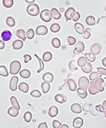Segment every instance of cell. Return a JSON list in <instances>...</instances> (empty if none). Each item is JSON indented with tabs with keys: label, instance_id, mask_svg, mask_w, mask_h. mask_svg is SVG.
Here are the masks:
<instances>
[{
	"label": "cell",
	"instance_id": "1",
	"mask_svg": "<svg viewBox=\"0 0 106 128\" xmlns=\"http://www.w3.org/2000/svg\"><path fill=\"white\" fill-rule=\"evenodd\" d=\"M27 12L30 16L35 17L40 13V8L36 3L30 4L27 7Z\"/></svg>",
	"mask_w": 106,
	"mask_h": 128
},
{
	"label": "cell",
	"instance_id": "2",
	"mask_svg": "<svg viewBox=\"0 0 106 128\" xmlns=\"http://www.w3.org/2000/svg\"><path fill=\"white\" fill-rule=\"evenodd\" d=\"M21 64L18 60L12 62L10 65V73L12 75H16L18 74L21 69Z\"/></svg>",
	"mask_w": 106,
	"mask_h": 128
},
{
	"label": "cell",
	"instance_id": "3",
	"mask_svg": "<svg viewBox=\"0 0 106 128\" xmlns=\"http://www.w3.org/2000/svg\"><path fill=\"white\" fill-rule=\"evenodd\" d=\"M40 19L43 22H48L51 21L52 19V15L50 11L48 9H45L42 10L40 14Z\"/></svg>",
	"mask_w": 106,
	"mask_h": 128
},
{
	"label": "cell",
	"instance_id": "4",
	"mask_svg": "<svg viewBox=\"0 0 106 128\" xmlns=\"http://www.w3.org/2000/svg\"><path fill=\"white\" fill-rule=\"evenodd\" d=\"M89 80L85 76H81L78 79V88L87 90L88 89L89 86Z\"/></svg>",
	"mask_w": 106,
	"mask_h": 128
},
{
	"label": "cell",
	"instance_id": "5",
	"mask_svg": "<svg viewBox=\"0 0 106 128\" xmlns=\"http://www.w3.org/2000/svg\"><path fill=\"white\" fill-rule=\"evenodd\" d=\"M75 14V10L72 7H70L66 10L64 14L65 17L66 19V21L68 22L69 20H71L72 19Z\"/></svg>",
	"mask_w": 106,
	"mask_h": 128
},
{
	"label": "cell",
	"instance_id": "6",
	"mask_svg": "<svg viewBox=\"0 0 106 128\" xmlns=\"http://www.w3.org/2000/svg\"><path fill=\"white\" fill-rule=\"evenodd\" d=\"M101 50L102 46L100 44L98 43H94L90 48V51H91V54L95 56H97L101 52Z\"/></svg>",
	"mask_w": 106,
	"mask_h": 128
},
{
	"label": "cell",
	"instance_id": "7",
	"mask_svg": "<svg viewBox=\"0 0 106 128\" xmlns=\"http://www.w3.org/2000/svg\"><path fill=\"white\" fill-rule=\"evenodd\" d=\"M85 49V46L84 44L82 41H78L76 44L75 48L73 50V54H79L82 52H83Z\"/></svg>",
	"mask_w": 106,
	"mask_h": 128
},
{
	"label": "cell",
	"instance_id": "8",
	"mask_svg": "<svg viewBox=\"0 0 106 128\" xmlns=\"http://www.w3.org/2000/svg\"><path fill=\"white\" fill-rule=\"evenodd\" d=\"M18 81H19V78L18 77L16 76H13L11 78L10 82V84H9L10 89L11 91H15L17 90V84L18 83Z\"/></svg>",
	"mask_w": 106,
	"mask_h": 128
},
{
	"label": "cell",
	"instance_id": "9",
	"mask_svg": "<svg viewBox=\"0 0 106 128\" xmlns=\"http://www.w3.org/2000/svg\"><path fill=\"white\" fill-rule=\"evenodd\" d=\"M104 83V80L103 78H99L96 80L95 82V86L97 90L99 92H103L105 90V87L103 85Z\"/></svg>",
	"mask_w": 106,
	"mask_h": 128
},
{
	"label": "cell",
	"instance_id": "10",
	"mask_svg": "<svg viewBox=\"0 0 106 128\" xmlns=\"http://www.w3.org/2000/svg\"><path fill=\"white\" fill-rule=\"evenodd\" d=\"M36 33L37 35H46L48 33V28L46 26H38L36 30Z\"/></svg>",
	"mask_w": 106,
	"mask_h": 128
},
{
	"label": "cell",
	"instance_id": "11",
	"mask_svg": "<svg viewBox=\"0 0 106 128\" xmlns=\"http://www.w3.org/2000/svg\"><path fill=\"white\" fill-rule=\"evenodd\" d=\"M83 120L80 117H77L74 119L73 121V126L74 128H80L83 125Z\"/></svg>",
	"mask_w": 106,
	"mask_h": 128
},
{
	"label": "cell",
	"instance_id": "12",
	"mask_svg": "<svg viewBox=\"0 0 106 128\" xmlns=\"http://www.w3.org/2000/svg\"><path fill=\"white\" fill-rule=\"evenodd\" d=\"M71 110L73 113L75 114H80L82 112L81 106L78 103L73 104L71 106Z\"/></svg>",
	"mask_w": 106,
	"mask_h": 128
},
{
	"label": "cell",
	"instance_id": "13",
	"mask_svg": "<svg viewBox=\"0 0 106 128\" xmlns=\"http://www.w3.org/2000/svg\"><path fill=\"white\" fill-rule=\"evenodd\" d=\"M12 36V34L10 31L8 30H4L2 32L1 37L2 38L3 41H9L10 40H11Z\"/></svg>",
	"mask_w": 106,
	"mask_h": 128
},
{
	"label": "cell",
	"instance_id": "14",
	"mask_svg": "<svg viewBox=\"0 0 106 128\" xmlns=\"http://www.w3.org/2000/svg\"><path fill=\"white\" fill-rule=\"evenodd\" d=\"M42 80L49 83H52L54 80V75L50 72H46L42 75Z\"/></svg>",
	"mask_w": 106,
	"mask_h": 128
},
{
	"label": "cell",
	"instance_id": "15",
	"mask_svg": "<svg viewBox=\"0 0 106 128\" xmlns=\"http://www.w3.org/2000/svg\"><path fill=\"white\" fill-rule=\"evenodd\" d=\"M55 101L60 104H63L67 101V98L63 94H58L55 96Z\"/></svg>",
	"mask_w": 106,
	"mask_h": 128
},
{
	"label": "cell",
	"instance_id": "16",
	"mask_svg": "<svg viewBox=\"0 0 106 128\" xmlns=\"http://www.w3.org/2000/svg\"><path fill=\"white\" fill-rule=\"evenodd\" d=\"M58 114V110L55 106H51L48 110V115L50 118L56 117Z\"/></svg>",
	"mask_w": 106,
	"mask_h": 128
},
{
	"label": "cell",
	"instance_id": "17",
	"mask_svg": "<svg viewBox=\"0 0 106 128\" xmlns=\"http://www.w3.org/2000/svg\"><path fill=\"white\" fill-rule=\"evenodd\" d=\"M69 90L71 91H75L76 90L77 86L75 81L74 79H69L67 81Z\"/></svg>",
	"mask_w": 106,
	"mask_h": 128
},
{
	"label": "cell",
	"instance_id": "18",
	"mask_svg": "<svg viewBox=\"0 0 106 128\" xmlns=\"http://www.w3.org/2000/svg\"><path fill=\"white\" fill-rule=\"evenodd\" d=\"M12 46L14 50H20L23 46V42L21 40H16L13 42Z\"/></svg>",
	"mask_w": 106,
	"mask_h": 128
},
{
	"label": "cell",
	"instance_id": "19",
	"mask_svg": "<svg viewBox=\"0 0 106 128\" xmlns=\"http://www.w3.org/2000/svg\"><path fill=\"white\" fill-rule=\"evenodd\" d=\"M88 90L90 94H91V95H95L99 92V91L97 90L95 87V82L93 81H91L90 82L88 87Z\"/></svg>",
	"mask_w": 106,
	"mask_h": 128
},
{
	"label": "cell",
	"instance_id": "20",
	"mask_svg": "<svg viewBox=\"0 0 106 128\" xmlns=\"http://www.w3.org/2000/svg\"><path fill=\"white\" fill-rule=\"evenodd\" d=\"M18 88L20 91H21L23 93L26 94L28 92L29 87V85L27 83L21 82L19 84Z\"/></svg>",
	"mask_w": 106,
	"mask_h": 128
},
{
	"label": "cell",
	"instance_id": "21",
	"mask_svg": "<svg viewBox=\"0 0 106 128\" xmlns=\"http://www.w3.org/2000/svg\"><path fill=\"white\" fill-rule=\"evenodd\" d=\"M74 28L78 34H82L84 30V27L82 24L76 22L74 25Z\"/></svg>",
	"mask_w": 106,
	"mask_h": 128
},
{
	"label": "cell",
	"instance_id": "22",
	"mask_svg": "<svg viewBox=\"0 0 106 128\" xmlns=\"http://www.w3.org/2000/svg\"><path fill=\"white\" fill-rule=\"evenodd\" d=\"M77 94L78 97L83 99L87 98L88 96V93L86 90L80 88H78L77 90Z\"/></svg>",
	"mask_w": 106,
	"mask_h": 128
},
{
	"label": "cell",
	"instance_id": "23",
	"mask_svg": "<svg viewBox=\"0 0 106 128\" xmlns=\"http://www.w3.org/2000/svg\"><path fill=\"white\" fill-rule=\"evenodd\" d=\"M51 13H52V18H53L55 20H58L60 19L61 17H62V14H61L58 11V10L56 8H53L50 11Z\"/></svg>",
	"mask_w": 106,
	"mask_h": 128
},
{
	"label": "cell",
	"instance_id": "24",
	"mask_svg": "<svg viewBox=\"0 0 106 128\" xmlns=\"http://www.w3.org/2000/svg\"><path fill=\"white\" fill-rule=\"evenodd\" d=\"M10 102H11L12 105L14 108H15L18 110H20V105L16 97H14V96H12L10 98Z\"/></svg>",
	"mask_w": 106,
	"mask_h": 128
},
{
	"label": "cell",
	"instance_id": "25",
	"mask_svg": "<svg viewBox=\"0 0 106 128\" xmlns=\"http://www.w3.org/2000/svg\"><path fill=\"white\" fill-rule=\"evenodd\" d=\"M102 77V75L98 73L97 72H92L90 73L89 75V79L91 81H95L97 79L101 78Z\"/></svg>",
	"mask_w": 106,
	"mask_h": 128
},
{
	"label": "cell",
	"instance_id": "26",
	"mask_svg": "<svg viewBox=\"0 0 106 128\" xmlns=\"http://www.w3.org/2000/svg\"><path fill=\"white\" fill-rule=\"evenodd\" d=\"M85 22L88 26H94L96 25V19L92 16H89L85 19Z\"/></svg>",
	"mask_w": 106,
	"mask_h": 128
},
{
	"label": "cell",
	"instance_id": "27",
	"mask_svg": "<svg viewBox=\"0 0 106 128\" xmlns=\"http://www.w3.org/2000/svg\"><path fill=\"white\" fill-rule=\"evenodd\" d=\"M92 70H93L92 66L91 64V63L89 62H87V65H86L84 67L81 68L82 71L83 72V73H86V74L91 73V71Z\"/></svg>",
	"mask_w": 106,
	"mask_h": 128
},
{
	"label": "cell",
	"instance_id": "28",
	"mask_svg": "<svg viewBox=\"0 0 106 128\" xmlns=\"http://www.w3.org/2000/svg\"><path fill=\"white\" fill-rule=\"evenodd\" d=\"M16 35L19 38L22 39L23 41H26V32L24 30L20 29V30H17L16 32Z\"/></svg>",
	"mask_w": 106,
	"mask_h": 128
},
{
	"label": "cell",
	"instance_id": "29",
	"mask_svg": "<svg viewBox=\"0 0 106 128\" xmlns=\"http://www.w3.org/2000/svg\"><path fill=\"white\" fill-rule=\"evenodd\" d=\"M7 113L12 117H17L19 115V110H17L16 109L14 108L13 106L11 107L10 108L7 110Z\"/></svg>",
	"mask_w": 106,
	"mask_h": 128
},
{
	"label": "cell",
	"instance_id": "30",
	"mask_svg": "<svg viewBox=\"0 0 106 128\" xmlns=\"http://www.w3.org/2000/svg\"><path fill=\"white\" fill-rule=\"evenodd\" d=\"M41 88L42 89V91L43 92V93L46 94L47 93H48V91H49L50 85V84L48 82H44L41 83Z\"/></svg>",
	"mask_w": 106,
	"mask_h": 128
},
{
	"label": "cell",
	"instance_id": "31",
	"mask_svg": "<svg viewBox=\"0 0 106 128\" xmlns=\"http://www.w3.org/2000/svg\"><path fill=\"white\" fill-rule=\"evenodd\" d=\"M52 58H53V54L50 52L47 51V52H45L43 54L42 59L45 62H48L50 61Z\"/></svg>",
	"mask_w": 106,
	"mask_h": 128
},
{
	"label": "cell",
	"instance_id": "32",
	"mask_svg": "<svg viewBox=\"0 0 106 128\" xmlns=\"http://www.w3.org/2000/svg\"><path fill=\"white\" fill-rule=\"evenodd\" d=\"M20 75L23 78H28L31 76V72L29 70L24 69L20 72Z\"/></svg>",
	"mask_w": 106,
	"mask_h": 128
},
{
	"label": "cell",
	"instance_id": "33",
	"mask_svg": "<svg viewBox=\"0 0 106 128\" xmlns=\"http://www.w3.org/2000/svg\"><path fill=\"white\" fill-rule=\"evenodd\" d=\"M87 59L84 57H81L78 59L77 60V65L80 67H84L87 64Z\"/></svg>",
	"mask_w": 106,
	"mask_h": 128
},
{
	"label": "cell",
	"instance_id": "34",
	"mask_svg": "<svg viewBox=\"0 0 106 128\" xmlns=\"http://www.w3.org/2000/svg\"><path fill=\"white\" fill-rule=\"evenodd\" d=\"M9 75V72L7 68L3 65L0 66V76L3 77H7Z\"/></svg>",
	"mask_w": 106,
	"mask_h": 128
},
{
	"label": "cell",
	"instance_id": "35",
	"mask_svg": "<svg viewBox=\"0 0 106 128\" xmlns=\"http://www.w3.org/2000/svg\"><path fill=\"white\" fill-rule=\"evenodd\" d=\"M76 61L75 60H71L69 64V67L71 71L74 72V71H76L78 70V68L76 66Z\"/></svg>",
	"mask_w": 106,
	"mask_h": 128
},
{
	"label": "cell",
	"instance_id": "36",
	"mask_svg": "<svg viewBox=\"0 0 106 128\" xmlns=\"http://www.w3.org/2000/svg\"><path fill=\"white\" fill-rule=\"evenodd\" d=\"M6 24L9 27H13L15 25V19L12 17H7L6 19Z\"/></svg>",
	"mask_w": 106,
	"mask_h": 128
},
{
	"label": "cell",
	"instance_id": "37",
	"mask_svg": "<svg viewBox=\"0 0 106 128\" xmlns=\"http://www.w3.org/2000/svg\"><path fill=\"white\" fill-rule=\"evenodd\" d=\"M60 30H61V26L57 23H54L52 24L50 27V31L54 33H57L58 32L60 31Z\"/></svg>",
	"mask_w": 106,
	"mask_h": 128
},
{
	"label": "cell",
	"instance_id": "38",
	"mask_svg": "<svg viewBox=\"0 0 106 128\" xmlns=\"http://www.w3.org/2000/svg\"><path fill=\"white\" fill-rule=\"evenodd\" d=\"M52 44L53 46V47H54L55 48H56V49H58V48L61 46V45L60 40L57 38H53L52 40Z\"/></svg>",
	"mask_w": 106,
	"mask_h": 128
},
{
	"label": "cell",
	"instance_id": "39",
	"mask_svg": "<svg viewBox=\"0 0 106 128\" xmlns=\"http://www.w3.org/2000/svg\"><path fill=\"white\" fill-rule=\"evenodd\" d=\"M34 56H35V57H36L38 59V60L39 62V65H40V68H39V70H37V73H39L40 72H41L44 69V68H45L44 64V62H43L42 60L40 59V58L38 56L37 54H35Z\"/></svg>",
	"mask_w": 106,
	"mask_h": 128
},
{
	"label": "cell",
	"instance_id": "40",
	"mask_svg": "<svg viewBox=\"0 0 106 128\" xmlns=\"http://www.w3.org/2000/svg\"><path fill=\"white\" fill-rule=\"evenodd\" d=\"M91 36V30L90 28H86L84 30L82 37L85 40L89 39Z\"/></svg>",
	"mask_w": 106,
	"mask_h": 128
},
{
	"label": "cell",
	"instance_id": "41",
	"mask_svg": "<svg viewBox=\"0 0 106 128\" xmlns=\"http://www.w3.org/2000/svg\"><path fill=\"white\" fill-rule=\"evenodd\" d=\"M2 4L3 6L6 8H10L14 4L13 0H3Z\"/></svg>",
	"mask_w": 106,
	"mask_h": 128
},
{
	"label": "cell",
	"instance_id": "42",
	"mask_svg": "<svg viewBox=\"0 0 106 128\" xmlns=\"http://www.w3.org/2000/svg\"><path fill=\"white\" fill-rule=\"evenodd\" d=\"M84 56L85 58H87V59L88 60H89L90 62H93L96 60V56L93 55L92 54H91V52L90 53H87V54H85Z\"/></svg>",
	"mask_w": 106,
	"mask_h": 128
},
{
	"label": "cell",
	"instance_id": "43",
	"mask_svg": "<svg viewBox=\"0 0 106 128\" xmlns=\"http://www.w3.org/2000/svg\"><path fill=\"white\" fill-rule=\"evenodd\" d=\"M33 118V115L30 112H26V113L24 114V115H23V118H24L25 121L26 122H30L31 121V119H32Z\"/></svg>",
	"mask_w": 106,
	"mask_h": 128
},
{
	"label": "cell",
	"instance_id": "44",
	"mask_svg": "<svg viewBox=\"0 0 106 128\" xmlns=\"http://www.w3.org/2000/svg\"><path fill=\"white\" fill-rule=\"evenodd\" d=\"M30 96H32L34 98H38L39 97H40L41 96V94L40 91L38 90H34L32 91L31 92L30 94Z\"/></svg>",
	"mask_w": 106,
	"mask_h": 128
},
{
	"label": "cell",
	"instance_id": "45",
	"mask_svg": "<svg viewBox=\"0 0 106 128\" xmlns=\"http://www.w3.org/2000/svg\"><path fill=\"white\" fill-rule=\"evenodd\" d=\"M26 36L29 40H32L35 36V32L33 29L30 28L26 33Z\"/></svg>",
	"mask_w": 106,
	"mask_h": 128
},
{
	"label": "cell",
	"instance_id": "46",
	"mask_svg": "<svg viewBox=\"0 0 106 128\" xmlns=\"http://www.w3.org/2000/svg\"><path fill=\"white\" fill-rule=\"evenodd\" d=\"M67 40H68V42L70 46H73V45L75 44L76 43V38H74V37L71 36H68V38H67Z\"/></svg>",
	"mask_w": 106,
	"mask_h": 128
},
{
	"label": "cell",
	"instance_id": "47",
	"mask_svg": "<svg viewBox=\"0 0 106 128\" xmlns=\"http://www.w3.org/2000/svg\"><path fill=\"white\" fill-rule=\"evenodd\" d=\"M97 72L101 75L105 76V78H106V68H104L103 67H97Z\"/></svg>",
	"mask_w": 106,
	"mask_h": 128
},
{
	"label": "cell",
	"instance_id": "48",
	"mask_svg": "<svg viewBox=\"0 0 106 128\" xmlns=\"http://www.w3.org/2000/svg\"><path fill=\"white\" fill-rule=\"evenodd\" d=\"M96 110L98 112H100V113H104L105 110V108L104 106L103 105H97L95 107Z\"/></svg>",
	"mask_w": 106,
	"mask_h": 128
},
{
	"label": "cell",
	"instance_id": "49",
	"mask_svg": "<svg viewBox=\"0 0 106 128\" xmlns=\"http://www.w3.org/2000/svg\"><path fill=\"white\" fill-rule=\"evenodd\" d=\"M62 126V123L56 120H55L52 122V126L53 128H60Z\"/></svg>",
	"mask_w": 106,
	"mask_h": 128
},
{
	"label": "cell",
	"instance_id": "50",
	"mask_svg": "<svg viewBox=\"0 0 106 128\" xmlns=\"http://www.w3.org/2000/svg\"><path fill=\"white\" fill-rule=\"evenodd\" d=\"M23 58H24V62L26 64L28 63L29 61L31 60L32 59V58H31V56H30L29 54H25L23 56Z\"/></svg>",
	"mask_w": 106,
	"mask_h": 128
},
{
	"label": "cell",
	"instance_id": "51",
	"mask_svg": "<svg viewBox=\"0 0 106 128\" xmlns=\"http://www.w3.org/2000/svg\"><path fill=\"white\" fill-rule=\"evenodd\" d=\"M80 17H81V15L80 13L78 12H75V16H74V18L72 19L74 22H77L78 20L80 19Z\"/></svg>",
	"mask_w": 106,
	"mask_h": 128
},
{
	"label": "cell",
	"instance_id": "52",
	"mask_svg": "<svg viewBox=\"0 0 106 128\" xmlns=\"http://www.w3.org/2000/svg\"><path fill=\"white\" fill-rule=\"evenodd\" d=\"M38 128H48V126L46 122H42L39 124Z\"/></svg>",
	"mask_w": 106,
	"mask_h": 128
},
{
	"label": "cell",
	"instance_id": "53",
	"mask_svg": "<svg viewBox=\"0 0 106 128\" xmlns=\"http://www.w3.org/2000/svg\"><path fill=\"white\" fill-rule=\"evenodd\" d=\"M5 48V43L3 40H0V50H3Z\"/></svg>",
	"mask_w": 106,
	"mask_h": 128
},
{
	"label": "cell",
	"instance_id": "54",
	"mask_svg": "<svg viewBox=\"0 0 106 128\" xmlns=\"http://www.w3.org/2000/svg\"><path fill=\"white\" fill-rule=\"evenodd\" d=\"M102 64H103V65L106 67V57H105L102 60Z\"/></svg>",
	"mask_w": 106,
	"mask_h": 128
},
{
	"label": "cell",
	"instance_id": "55",
	"mask_svg": "<svg viewBox=\"0 0 106 128\" xmlns=\"http://www.w3.org/2000/svg\"><path fill=\"white\" fill-rule=\"evenodd\" d=\"M25 2L28 4H32L35 2V0H25Z\"/></svg>",
	"mask_w": 106,
	"mask_h": 128
},
{
	"label": "cell",
	"instance_id": "56",
	"mask_svg": "<svg viewBox=\"0 0 106 128\" xmlns=\"http://www.w3.org/2000/svg\"><path fill=\"white\" fill-rule=\"evenodd\" d=\"M60 128H69V126L68 125L66 124H62Z\"/></svg>",
	"mask_w": 106,
	"mask_h": 128
},
{
	"label": "cell",
	"instance_id": "57",
	"mask_svg": "<svg viewBox=\"0 0 106 128\" xmlns=\"http://www.w3.org/2000/svg\"><path fill=\"white\" fill-rule=\"evenodd\" d=\"M103 105L104 106L105 110H106V100H105L104 101V102H103Z\"/></svg>",
	"mask_w": 106,
	"mask_h": 128
},
{
	"label": "cell",
	"instance_id": "58",
	"mask_svg": "<svg viewBox=\"0 0 106 128\" xmlns=\"http://www.w3.org/2000/svg\"><path fill=\"white\" fill-rule=\"evenodd\" d=\"M104 114H105V117L106 118V110H105V112H104Z\"/></svg>",
	"mask_w": 106,
	"mask_h": 128
},
{
	"label": "cell",
	"instance_id": "59",
	"mask_svg": "<svg viewBox=\"0 0 106 128\" xmlns=\"http://www.w3.org/2000/svg\"><path fill=\"white\" fill-rule=\"evenodd\" d=\"M105 11H106V6H105Z\"/></svg>",
	"mask_w": 106,
	"mask_h": 128
}]
</instances>
